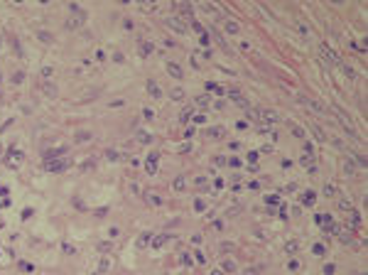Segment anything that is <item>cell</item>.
<instances>
[{
    "instance_id": "obj_1",
    "label": "cell",
    "mask_w": 368,
    "mask_h": 275,
    "mask_svg": "<svg viewBox=\"0 0 368 275\" xmlns=\"http://www.w3.org/2000/svg\"><path fill=\"white\" fill-rule=\"evenodd\" d=\"M341 69L346 71V76H349V79H356V76H358V74H356L353 69H351V67H346V64H341Z\"/></svg>"
},
{
    "instance_id": "obj_2",
    "label": "cell",
    "mask_w": 368,
    "mask_h": 275,
    "mask_svg": "<svg viewBox=\"0 0 368 275\" xmlns=\"http://www.w3.org/2000/svg\"><path fill=\"white\" fill-rule=\"evenodd\" d=\"M263 116H265V120H268V123H275V120H277V116H275L272 111H265Z\"/></svg>"
},
{
    "instance_id": "obj_3",
    "label": "cell",
    "mask_w": 368,
    "mask_h": 275,
    "mask_svg": "<svg viewBox=\"0 0 368 275\" xmlns=\"http://www.w3.org/2000/svg\"><path fill=\"white\" fill-rule=\"evenodd\" d=\"M169 71H172L174 76H182V69H179V67H174V64H169Z\"/></svg>"
},
{
    "instance_id": "obj_4",
    "label": "cell",
    "mask_w": 368,
    "mask_h": 275,
    "mask_svg": "<svg viewBox=\"0 0 368 275\" xmlns=\"http://www.w3.org/2000/svg\"><path fill=\"white\" fill-rule=\"evenodd\" d=\"M339 206H341L344 211H349V209H351V202H346V199H341V202H339Z\"/></svg>"
},
{
    "instance_id": "obj_5",
    "label": "cell",
    "mask_w": 368,
    "mask_h": 275,
    "mask_svg": "<svg viewBox=\"0 0 368 275\" xmlns=\"http://www.w3.org/2000/svg\"><path fill=\"white\" fill-rule=\"evenodd\" d=\"M258 273H260V268H248L245 270V275H258Z\"/></svg>"
},
{
    "instance_id": "obj_6",
    "label": "cell",
    "mask_w": 368,
    "mask_h": 275,
    "mask_svg": "<svg viewBox=\"0 0 368 275\" xmlns=\"http://www.w3.org/2000/svg\"><path fill=\"white\" fill-rule=\"evenodd\" d=\"M292 133H295L297 138H304V130H302V128H292Z\"/></svg>"
}]
</instances>
